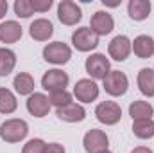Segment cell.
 Here are the masks:
<instances>
[{"label": "cell", "instance_id": "6da1fadb", "mask_svg": "<svg viewBox=\"0 0 154 153\" xmlns=\"http://www.w3.org/2000/svg\"><path fill=\"white\" fill-rule=\"evenodd\" d=\"M29 124L23 119H7L0 124V139L5 142H20L27 137Z\"/></svg>", "mask_w": 154, "mask_h": 153}, {"label": "cell", "instance_id": "7a4b0ae2", "mask_svg": "<svg viewBox=\"0 0 154 153\" xmlns=\"http://www.w3.org/2000/svg\"><path fill=\"white\" fill-rule=\"evenodd\" d=\"M43 58H45V61H48V63L65 65V63H68V60L72 58V49H70L66 43H63V41H54V43L45 45V49H43Z\"/></svg>", "mask_w": 154, "mask_h": 153}, {"label": "cell", "instance_id": "3957f363", "mask_svg": "<svg viewBox=\"0 0 154 153\" xmlns=\"http://www.w3.org/2000/svg\"><path fill=\"white\" fill-rule=\"evenodd\" d=\"M84 69H86V72L91 76L93 81H95V79H104V77L111 72V69H109V60H108L104 54H100V52H95V54L88 56V58H86V63H84Z\"/></svg>", "mask_w": 154, "mask_h": 153}, {"label": "cell", "instance_id": "277c9868", "mask_svg": "<svg viewBox=\"0 0 154 153\" xmlns=\"http://www.w3.org/2000/svg\"><path fill=\"white\" fill-rule=\"evenodd\" d=\"M104 81V90L113 96V97H120L127 92V86H129V79L124 72L120 70H111L108 76L102 79Z\"/></svg>", "mask_w": 154, "mask_h": 153}, {"label": "cell", "instance_id": "5b68a950", "mask_svg": "<svg viewBox=\"0 0 154 153\" xmlns=\"http://www.w3.org/2000/svg\"><path fill=\"white\" fill-rule=\"evenodd\" d=\"M72 43L77 50L81 52H90L99 45V36L90 29V27H79L72 34Z\"/></svg>", "mask_w": 154, "mask_h": 153}, {"label": "cell", "instance_id": "8992f818", "mask_svg": "<svg viewBox=\"0 0 154 153\" xmlns=\"http://www.w3.org/2000/svg\"><path fill=\"white\" fill-rule=\"evenodd\" d=\"M70 77L66 72L59 70V69H50L47 70L41 77V86L48 92H56V90H66Z\"/></svg>", "mask_w": 154, "mask_h": 153}, {"label": "cell", "instance_id": "52a82bcc", "mask_svg": "<svg viewBox=\"0 0 154 153\" xmlns=\"http://www.w3.org/2000/svg\"><path fill=\"white\" fill-rule=\"evenodd\" d=\"M95 115H97V119H99L102 124L113 126V124H116V122L120 121V117H122V108L116 105L115 101H104V103L97 105Z\"/></svg>", "mask_w": 154, "mask_h": 153}, {"label": "cell", "instance_id": "ba28073f", "mask_svg": "<svg viewBox=\"0 0 154 153\" xmlns=\"http://www.w3.org/2000/svg\"><path fill=\"white\" fill-rule=\"evenodd\" d=\"M57 18L65 25H75L77 22L82 18V11L72 0H61L57 5Z\"/></svg>", "mask_w": 154, "mask_h": 153}, {"label": "cell", "instance_id": "9c48e42d", "mask_svg": "<svg viewBox=\"0 0 154 153\" xmlns=\"http://www.w3.org/2000/svg\"><path fill=\"white\" fill-rule=\"evenodd\" d=\"M82 144H84V150L88 153H100L108 150L109 139H108L106 132H102V130H90L84 135Z\"/></svg>", "mask_w": 154, "mask_h": 153}, {"label": "cell", "instance_id": "30bf717a", "mask_svg": "<svg viewBox=\"0 0 154 153\" xmlns=\"http://www.w3.org/2000/svg\"><path fill=\"white\" fill-rule=\"evenodd\" d=\"M74 96L81 103H91L99 97V85L93 79H79L74 86Z\"/></svg>", "mask_w": 154, "mask_h": 153}, {"label": "cell", "instance_id": "8fae6325", "mask_svg": "<svg viewBox=\"0 0 154 153\" xmlns=\"http://www.w3.org/2000/svg\"><path fill=\"white\" fill-rule=\"evenodd\" d=\"M113 27H115V20H113V16H111L109 13H106V11H97V13L91 16V20H90V29H91L97 36H106V34H109V33L113 31Z\"/></svg>", "mask_w": 154, "mask_h": 153}, {"label": "cell", "instance_id": "7c38bea8", "mask_svg": "<svg viewBox=\"0 0 154 153\" xmlns=\"http://www.w3.org/2000/svg\"><path fill=\"white\" fill-rule=\"evenodd\" d=\"M131 40L127 38V36H124V34H118L115 38L109 41V45H108V52H109V56L115 60V61H124V60H127L129 58V54H131Z\"/></svg>", "mask_w": 154, "mask_h": 153}, {"label": "cell", "instance_id": "4fadbf2b", "mask_svg": "<svg viewBox=\"0 0 154 153\" xmlns=\"http://www.w3.org/2000/svg\"><path fill=\"white\" fill-rule=\"evenodd\" d=\"M27 110H29V114L34 115V117H45L48 114V110H50L48 96L39 94V92L31 94L29 99H27Z\"/></svg>", "mask_w": 154, "mask_h": 153}, {"label": "cell", "instance_id": "5bb4252c", "mask_svg": "<svg viewBox=\"0 0 154 153\" xmlns=\"http://www.w3.org/2000/svg\"><path fill=\"white\" fill-rule=\"evenodd\" d=\"M29 34H31V38L36 40V41H47L54 34V25L47 18H36L31 24V27H29Z\"/></svg>", "mask_w": 154, "mask_h": 153}, {"label": "cell", "instance_id": "9a60e30c", "mask_svg": "<svg viewBox=\"0 0 154 153\" xmlns=\"http://www.w3.org/2000/svg\"><path fill=\"white\" fill-rule=\"evenodd\" d=\"M56 115L61 119V121H65V122H81V121H84V117H86V110L81 106V105H77V103H70V105H66V106H63V108H57L56 110Z\"/></svg>", "mask_w": 154, "mask_h": 153}, {"label": "cell", "instance_id": "2e32d148", "mask_svg": "<svg viewBox=\"0 0 154 153\" xmlns=\"http://www.w3.org/2000/svg\"><path fill=\"white\" fill-rule=\"evenodd\" d=\"M131 49L140 60H147L154 54V40L147 34H140L134 38V41H131Z\"/></svg>", "mask_w": 154, "mask_h": 153}, {"label": "cell", "instance_id": "e0dca14e", "mask_svg": "<svg viewBox=\"0 0 154 153\" xmlns=\"http://www.w3.org/2000/svg\"><path fill=\"white\" fill-rule=\"evenodd\" d=\"M22 38V25L14 20H7L0 24V41L4 43H14Z\"/></svg>", "mask_w": 154, "mask_h": 153}, {"label": "cell", "instance_id": "ac0fdd59", "mask_svg": "<svg viewBox=\"0 0 154 153\" xmlns=\"http://www.w3.org/2000/svg\"><path fill=\"white\" fill-rule=\"evenodd\" d=\"M127 13L134 22H142L151 15V2L149 0H131L127 5Z\"/></svg>", "mask_w": 154, "mask_h": 153}, {"label": "cell", "instance_id": "d6986e66", "mask_svg": "<svg viewBox=\"0 0 154 153\" xmlns=\"http://www.w3.org/2000/svg\"><path fill=\"white\" fill-rule=\"evenodd\" d=\"M154 108L151 103L147 101H134L129 105V115L133 121H145V119H152Z\"/></svg>", "mask_w": 154, "mask_h": 153}, {"label": "cell", "instance_id": "ffe728a7", "mask_svg": "<svg viewBox=\"0 0 154 153\" xmlns=\"http://www.w3.org/2000/svg\"><path fill=\"white\" fill-rule=\"evenodd\" d=\"M13 86L20 96H31V94H34V77L27 72H20L14 77Z\"/></svg>", "mask_w": 154, "mask_h": 153}, {"label": "cell", "instance_id": "44dd1931", "mask_svg": "<svg viewBox=\"0 0 154 153\" xmlns=\"http://www.w3.org/2000/svg\"><path fill=\"white\" fill-rule=\"evenodd\" d=\"M138 88L143 96H154V70L152 69H142L138 72Z\"/></svg>", "mask_w": 154, "mask_h": 153}, {"label": "cell", "instance_id": "7402d4cb", "mask_svg": "<svg viewBox=\"0 0 154 153\" xmlns=\"http://www.w3.org/2000/svg\"><path fill=\"white\" fill-rule=\"evenodd\" d=\"M16 67V54L11 49L0 47V76H9Z\"/></svg>", "mask_w": 154, "mask_h": 153}, {"label": "cell", "instance_id": "603a6c76", "mask_svg": "<svg viewBox=\"0 0 154 153\" xmlns=\"http://www.w3.org/2000/svg\"><path fill=\"white\" fill-rule=\"evenodd\" d=\"M133 133L138 139H152L154 137V121L152 119L133 121Z\"/></svg>", "mask_w": 154, "mask_h": 153}, {"label": "cell", "instance_id": "cb8c5ba5", "mask_svg": "<svg viewBox=\"0 0 154 153\" xmlns=\"http://www.w3.org/2000/svg\"><path fill=\"white\" fill-rule=\"evenodd\" d=\"M18 108L14 94L7 88H0V114H13Z\"/></svg>", "mask_w": 154, "mask_h": 153}, {"label": "cell", "instance_id": "d4e9b609", "mask_svg": "<svg viewBox=\"0 0 154 153\" xmlns=\"http://www.w3.org/2000/svg\"><path fill=\"white\" fill-rule=\"evenodd\" d=\"M48 103L50 106H56V108H63L66 105L72 103V94L68 90H56V92H50L48 94Z\"/></svg>", "mask_w": 154, "mask_h": 153}, {"label": "cell", "instance_id": "484cf974", "mask_svg": "<svg viewBox=\"0 0 154 153\" xmlns=\"http://www.w3.org/2000/svg\"><path fill=\"white\" fill-rule=\"evenodd\" d=\"M14 13L16 16L20 18H29L32 16V5H31V0H16L14 2Z\"/></svg>", "mask_w": 154, "mask_h": 153}, {"label": "cell", "instance_id": "4316f807", "mask_svg": "<svg viewBox=\"0 0 154 153\" xmlns=\"http://www.w3.org/2000/svg\"><path fill=\"white\" fill-rule=\"evenodd\" d=\"M45 141H41V139H31L25 146H23V150L22 153H43L45 150Z\"/></svg>", "mask_w": 154, "mask_h": 153}, {"label": "cell", "instance_id": "83f0119b", "mask_svg": "<svg viewBox=\"0 0 154 153\" xmlns=\"http://www.w3.org/2000/svg\"><path fill=\"white\" fill-rule=\"evenodd\" d=\"M31 5H32V11L47 13L52 7V0H31Z\"/></svg>", "mask_w": 154, "mask_h": 153}, {"label": "cell", "instance_id": "f1b7e54d", "mask_svg": "<svg viewBox=\"0 0 154 153\" xmlns=\"http://www.w3.org/2000/svg\"><path fill=\"white\" fill-rule=\"evenodd\" d=\"M43 153H65V148L57 142H50V144H45Z\"/></svg>", "mask_w": 154, "mask_h": 153}, {"label": "cell", "instance_id": "f546056e", "mask_svg": "<svg viewBox=\"0 0 154 153\" xmlns=\"http://www.w3.org/2000/svg\"><path fill=\"white\" fill-rule=\"evenodd\" d=\"M7 2L5 0H0V18H4L5 16V13H7Z\"/></svg>", "mask_w": 154, "mask_h": 153}, {"label": "cell", "instance_id": "4dcf8cb0", "mask_svg": "<svg viewBox=\"0 0 154 153\" xmlns=\"http://www.w3.org/2000/svg\"><path fill=\"white\" fill-rule=\"evenodd\" d=\"M131 153H152V150L147 148V146H138V148H134Z\"/></svg>", "mask_w": 154, "mask_h": 153}, {"label": "cell", "instance_id": "1f68e13d", "mask_svg": "<svg viewBox=\"0 0 154 153\" xmlns=\"http://www.w3.org/2000/svg\"><path fill=\"white\" fill-rule=\"evenodd\" d=\"M100 153H111V151H109V150H106V151H100Z\"/></svg>", "mask_w": 154, "mask_h": 153}]
</instances>
